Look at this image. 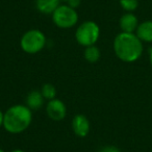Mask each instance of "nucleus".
<instances>
[{
  "mask_svg": "<svg viewBox=\"0 0 152 152\" xmlns=\"http://www.w3.org/2000/svg\"><path fill=\"white\" fill-rule=\"evenodd\" d=\"M114 52L120 61L131 64L140 59L143 55L144 43L135 34L122 32L118 34L113 44Z\"/></svg>",
  "mask_w": 152,
  "mask_h": 152,
  "instance_id": "f257e3e1",
  "label": "nucleus"
},
{
  "mask_svg": "<svg viewBox=\"0 0 152 152\" xmlns=\"http://www.w3.org/2000/svg\"><path fill=\"white\" fill-rule=\"evenodd\" d=\"M32 122V110L24 104H15L4 113L3 128L12 134L25 131Z\"/></svg>",
  "mask_w": 152,
  "mask_h": 152,
  "instance_id": "f03ea898",
  "label": "nucleus"
},
{
  "mask_svg": "<svg viewBox=\"0 0 152 152\" xmlns=\"http://www.w3.org/2000/svg\"><path fill=\"white\" fill-rule=\"evenodd\" d=\"M100 38V27L94 21H85L76 28L75 40L80 46L89 47L96 45Z\"/></svg>",
  "mask_w": 152,
  "mask_h": 152,
  "instance_id": "7ed1b4c3",
  "label": "nucleus"
},
{
  "mask_svg": "<svg viewBox=\"0 0 152 152\" xmlns=\"http://www.w3.org/2000/svg\"><path fill=\"white\" fill-rule=\"evenodd\" d=\"M46 36L39 29H30L24 32L20 39V47L27 54H37L44 49Z\"/></svg>",
  "mask_w": 152,
  "mask_h": 152,
  "instance_id": "20e7f679",
  "label": "nucleus"
},
{
  "mask_svg": "<svg viewBox=\"0 0 152 152\" xmlns=\"http://www.w3.org/2000/svg\"><path fill=\"white\" fill-rule=\"evenodd\" d=\"M51 16L54 25L61 29H70L78 22V14L76 10L72 9L68 4H59Z\"/></svg>",
  "mask_w": 152,
  "mask_h": 152,
  "instance_id": "39448f33",
  "label": "nucleus"
},
{
  "mask_svg": "<svg viewBox=\"0 0 152 152\" xmlns=\"http://www.w3.org/2000/svg\"><path fill=\"white\" fill-rule=\"evenodd\" d=\"M46 114L51 120L61 121L67 116V106L61 99L54 98L47 102Z\"/></svg>",
  "mask_w": 152,
  "mask_h": 152,
  "instance_id": "423d86ee",
  "label": "nucleus"
},
{
  "mask_svg": "<svg viewBox=\"0 0 152 152\" xmlns=\"http://www.w3.org/2000/svg\"><path fill=\"white\" fill-rule=\"evenodd\" d=\"M72 130L77 137H86L91 131V122L87 116L83 114H78L74 116L71 122Z\"/></svg>",
  "mask_w": 152,
  "mask_h": 152,
  "instance_id": "0eeeda50",
  "label": "nucleus"
},
{
  "mask_svg": "<svg viewBox=\"0 0 152 152\" xmlns=\"http://www.w3.org/2000/svg\"><path fill=\"white\" fill-rule=\"evenodd\" d=\"M140 22L137 17L133 13H125L119 20V26L122 32L135 34Z\"/></svg>",
  "mask_w": 152,
  "mask_h": 152,
  "instance_id": "6e6552de",
  "label": "nucleus"
},
{
  "mask_svg": "<svg viewBox=\"0 0 152 152\" xmlns=\"http://www.w3.org/2000/svg\"><path fill=\"white\" fill-rule=\"evenodd\" d=\"M135 34L143 43H152V20L141 22L137 26Z\"/></svg>",
  "mask_w": 152,
  "mask_h": 152,
  "instance_id": "1a4fd4ad",
  "label": "nucleus"
},
{
  "mask_svg": "<svg viewBox=\"0 0 152 152\" xmlns=\"http://www.w3.org/2000/svg\"><path fill=\"white\" fill-rule=\"evenodd\" d=\"M45 99L43 97L42 93L39 90H34V91H31L26 97V104L29 110H31L32 112L34 110H38L44 105Z\"/></svg>",
  "mask_w": 152,
  "mask_h": 152,
  "instance_id": "9d476101",
  "label": "nucleus"
},
{
  "mask_svg": "<svg viewBox=\"0 0 152 152\" xmlns=\"http://www.w3.org/2000/svg\"><path fill=\"white\" fill-rule=\"evenodd\" d=\"M59 0H36V7L44 15H52L53 12L59 7Z\"/></svg>",
  "mask_w": 152,
  "mask_h": 152,
  "instance_id": "9b49d317",
  "label": "nucleus"
},
{
  "mask_svg": "<svg viewBox=\"0 0 152 152\" xmlns=\"http://www.w3.org/2000/svg\"><path fill=\"white\" fill-rule=\"evenodd\" d=\"M83 56H85L86 61H87L88 63H91V64L97 63L100 59V56H101L100 49L98 48L96 45L86 47L85 52H83Z\"/></svg>",
  "mask_w": 152,
  "mask_h": 152,
  "instance_id": "f8f14e48",
  "label": "nucleus"
},
{
  "mask_svg": "<svg viewBox=\"0 0 152 152\" xmlns=\"http://www.w3.org/2000/svg\"><path fill=\"white\" fill-rule=\"evenodd\" d=\"M40 91L42 93L44 99L47 100V101H50V100L56 98V89L51 83H45V85H43V87L41 88Z\"/></svg>",
  "mask_w": 152,
  "mask_h": 152,
  "instance_id": "ddd939ff",
  "label": "nucleus"
},
{
  "mask_svg": "<svg viewBox=\"0 0 152 152\" xmlns=\"http://www.w3.org/2000/svg\"><path fill=\"white\" fill-rule=\"evenodd\" d=\"M119 3L125 13H134L139 7V0H119Z\"/></svg>",
  "mask_w": 152,
  "mask_h": 152,
  "instance_id": "4468645a",
  "label": "nucleus"
},
{
  "mask_svg": "<svg viewBox=\"0 0 152 152\" xmlns=\"http://www.w3.org/2000/svg\"><path fill=\"white\" fill-rule=\"evenodd\" d=\"M98 152H121V151L118 147H116V146L108 145V146H104V147H102Z\"/></svg>",
  "mask_w": 152,
  "mask_h": 152,
  "instance_id": "2eb2a0df",
  "label": "nucleus"
},
{
  "mask_svg": "<svg viewBox=\"0 0 152 152\" xmlns=\"http://www.w3.org/2000/svg\"><path fill=\"white\" fill-rule=\"evenodd\" d=\"M80 3H81V0H68L67 1V4L74 10L77 9L80 5Z\"/></svg>",
  "mask_w": 152,
  "mask_h": 152,
  "instance_id": "dca6fc26",
  "label": "nucleus"
},
{
  "mask_svg": "<svg viewBox=\"0 0 152 152\" xmlns=\"http://www.w3.org/2000/svg\"><path fill=\"white\" fill-rule=\"evenodd\" d=\"M3 117H4V113L0 110V127H3Z\"/></svg>",
  "mask_w": 152,
  "mask_h": 152,
  "instance_id": "f3484780",
  "label": "nucleus"
},
{
  "mask_svg": "<svg viewBox=\"0 0 152 152\" xmlns=\"http://www.w3.org/2000/svg\"><path fill=\"white\" fill-rule=\"evenodd\" d=\"M149 63L152 67V48L149 49Z\"/></svg>",
  "mask_w": 152,
  "mask_h": 152,
  "instance_id": "a211bd4d",
  "label": "nucleus"
},
{
  "mask_svg": "<svg viewBox=\"0 0 152 152\" xmlns=\"http://www.w3.org/2000/svg\"><path fill=\"white\" fill-rule=\"evenodd\" d=\"M11 152H25V151L22 149H14V150H12Z\"/></svg>",
  "mask_w": 152,
  "mask_h": 152,
  "instance_id": "6ab92c4d",
  "label": "nucleus"
},
{
  "mask_svg": "<svg viewBox=\"0 0 152 152\" xmlns=\"http://www.w3.org/2000/svg\"><path fill=\"white\" fill-rule=\"evenodd\" d=\"M0 152H5V151H4V150L2 149V148H0Z\"/></svg>",
  "mask_w": 152,
  "mask_h": 152,
  "instance_id": "aec40b11",
  "label": "nucleus"
},
{
  "mask_svg": "<svg viewBox=\"0 0 152 152\" xmlns=\"http://www.w3.org/2000/svg\"><path fill=\"white\" fill-rule=\"evenodd\" d=\"M59 1H65V2H67L68 0H59Z\"/></svg>",
  "mask_w": 152,
  "mask_h": 152,
  "instance_id": "412c9836",
  "label": "nucleus"
}]
</instances>
